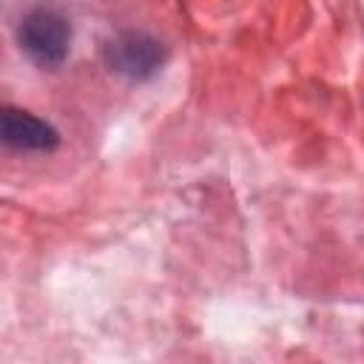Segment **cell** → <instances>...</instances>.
I'll return each mask as SVG.
<instances>
[{
  "mask_svg": "<svg viewBox=\"0 0 364 364\" xmlns=\"http://www.w3.org/2000/svg\"><path fill=\"white\" fill-rule=\"evenodd\" d=\"M0 145L20 148V151H51L60 145V134L40 117L0 105Z\"/></svg>",
  "mask_w": 364,
  "mask_h": 364,
  "instance_id": "obj_3",
  "label": "cell"
},
{
  "mask_svg": "<svg viewBox=\"0 0 364 364\" xmlns=\"http://www.w3.org/2000/svg\"><path fill=\"white\" fill-rule=\"evenodd\" d=\"M105 65L114 74H122L128 80H148L165 65V46L154 40L145 31H122L117 34L105 51Z\"/></svg>",
  "mask_w": 364,
  "mask_h": 364,
  "instance_id": "obj_2",
  "label": "cell"
},
{
  "mask_svg": "<svg viewBox=\"0 0 364 364\" xmlns=\"http://www.w3.org/2000/svg\"><path fill=\"white\" fill-rule=\"evenodd\" d=\"M17 43L40 68H57L71 48V26L54 9H31L17 26Z\"/></svg>",
  "mask_w": 364,
  "mask_h": 364,
  "instance_id": "obj_1",
  "label": "cell"
}]
</instances>
